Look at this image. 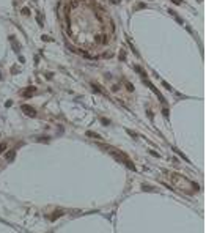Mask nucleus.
I'll return each instance as SVG.
<instances>
[{
    "label": "nucleus",
    "instance_id": "nucleus-13",
    "mask_svg": "<svg viewBox=\"0 0 206 233\" xmlns=\"http://www.w3.org/2000/svg\"><path fill=\"white\" fill-rule=\"evenodd\" d=\"M112 3H120V0H110Z\"/></svg>",
    "mask_w": 206,
    "mask_h": 233
},
{
    "label": "nucleus",
    "instance_id": "nucleus-12",
    "mask_svg": "<svg viewBox=\"0 0 206 233\" xmlns=\"http://www.w3.org/2000/svg\"><path fill=\"white\" fill-rule=\"evenodd\" d=\"M172 2H173V3H176V5H179V3H181V0H172Z\"/></svg>",
    "mask_w": 206,
    "mask_h": 233
},
{
    "label": "nucleus",
    "instance_id": "nucleus-9",
    "mask_svg": "<svg viewBox=\"0 0 206 233\" xmlns=\"http://www.w3.org/2000/svg\"><path fill=\"white\" fill-rule=\"evenodd\" d=\"M87 136H88V137H95V139H99V136H98V134H95V132H87Z\"/></svg>",
    "mask_w": 206,
    "mask_h": 233
},
{
    "label": "nucleus",
    "instance_id": "nucleus-11",
    "mask_svg": "<svg viewBox=\"0 0 206 233\" xmlns=\"http://www.w3.org/2000/svg\"><path fill=\"white\" fill-rule=\"evenodd\" d=\"M120 57H121V60H124V58H126V52L121 51V52H120Z\"/></svg>",
    "mask_w": 206,
    "mask_h": 233
},
{
    "label": "nucleus",
    "instance_id": "nucleus-6",
    "mask_svg": "<svg viewBox=\"0 0 206 233\" xmlns=\"http://www.w3.org/2000/svg\"><path fill=\"white\" fill-rule=\"evenodd\" d=\"M107 41V36L104 35H96V43H105Z\"/></svg>",
    "mask_w": 206,
    "mask_h": 233
},
{
    "label": "nucleus",
    "instance_id": "nucleus-1",
    "mask_svg": "<svg viewBox=\"0 0 206 233\" xmlns=\"http://www.w3.org/2000/svg\"><path fill=\"white\" fill-rule=\"evenodd\" d=\"M168 178H170L172 184H175V187L178 189V191L184 192V194H192V189L193 191H198L200 186L197 183H190L187 178H184L183 175H178V173H167Z\"/></svg>",
    "mask_w": 206,
    "mask_h": 233
},
{
    "label": "nucleus",
    "instance_id": "nucleus-10",
    "mask_svg": "<svg viewBox=\"0 0 206 233\" xmlns=\"http://www.w3.org/2000/svg\"><path fill=\"white\" fill-rule=\"evenodd\" d=\"M126 88H128L129 91H134V87H132V84H129V82L126 84Z\"/></svg>",
    "mask_w": 206,
    "mask_h": 233
},
{
    "label": "nucleus",
    "instance_id": "nucleus-4",
    "mask_svg": "<svg viewBox=\"0 0 206 233\" xmlns=\"http://www.w3.org/2000/svg\"><path fill=\"white\" fill-rule=\"evenodd\" d=\"M35 91H36V88H35V87H30L28 90H25V91H24L22 95H24V98H30V96H32V95L35 93Z\"/></svg>",
    "mask_w": 206,
    "mask_h": 233
},
{
    "label": "nucleus",
    "instance_id": "nucleus-7",
    "mask_svg": "<svg viewBox=\"0 0 206 233\" xmlns=\"http://www.w3.org/2000/svg\"><path fill=\"white\" fill-rule=\"evenodd\" d=\"M7 143H5V142H2V143H0V153H5V151H7Z\"/></svg>",
    "mask_w": 206,
    "mask_h": 233
},
{
    "label": "nucleus",
    "instance_id": "nucleus-3",
    "mask_svg": "<svg viewBox=\"0 0 206 233\" xmlns=\"http://www.w3.org/2000/svg\"><path fill=\"white\" fill-rule=\"evenodd\" d=\"M22 112L28 115V116H36V110L33 107H30V106H22Z\"/></svg>",
    "mask_w": 206,
    "mask_h": 233
},
{
    "label": "nucleus",
    "instance_id": "nucleus-8",
    "mask_svg": "<svg viewBox=\"0 0 206 233\" xmlns=\"http://www.w3.org/2000/svg\"><path fill=\"white\" fill-rule=\"evenodd\" d=\"M61 214H63V211H60V210H58V211H57V213H55L54 216H52V220H55V219H57L58 216H61Z\"/></svg>",
    "mask_w": 206,
    "mask_h": 233
},
{
    "label": "nucleus",
    "instance_id": "nucleus-2",
    "mask_svg": "<svg viewBox=\"0 0 206 233\" xmlns=\"http://www.w3.org/2000/svg\"><path fill=\"white\" fill-rule=\"evenodd\" d=\"M107 150H109V153H110L112 156H115V158L118 159V161L124 162V164H126V165H128V167H129L131 170H132V172H135V167H134V164L131 162V159H129V158H128L126 155H124V153L118 151V150H113V148H107Z\"/></svg>",
    "mask_w": 206,
    "mask_h": 233
},
{
    "label": "nucleus",
    "instance_id": "nucleus-5",
    "mask_svg": "<svg viewBox=\"0 0 206 233\" xmlns=\"http://www.w3.org/2000/svg\"><path fill=\"white\" fill-rule=\"evenodd\" d=\"M14 158H16V153H14V151H8V153H7V156H5V159H7L8 162H11Z\"/></svg>",
    "mask_w": 206,
    "mask_h": 233
}]
</instances>
